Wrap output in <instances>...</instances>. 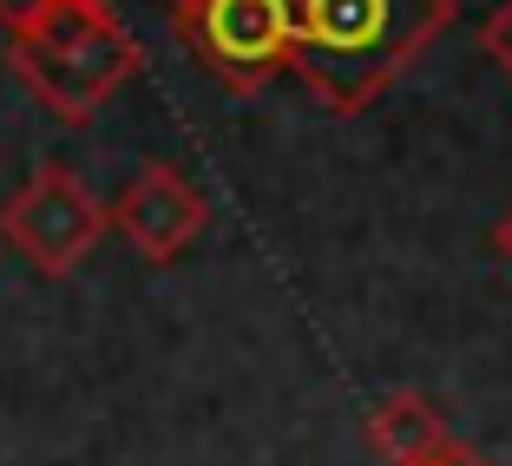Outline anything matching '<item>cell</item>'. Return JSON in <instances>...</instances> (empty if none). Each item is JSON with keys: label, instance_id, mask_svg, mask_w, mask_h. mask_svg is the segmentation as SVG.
Returning a JSON list of instances; mask_svg holds the SVG:
<instances>
[{"label": "cell", "instance_id": "1", "mask_svg": "<svg viewBox=\"0 0 512 466\" xmlns=\"http://www.w3.org/2000/svg\"><path fill=\"white\" fill-rule=\"evenodd\" d=\"M296 53L289 73L335 119H355L453 27V0H289Z\"/></svg>", "mask_w": 512, "mask_h": 466}, {"label": "cell", "instance_id": "2", "mask_svg": "<svg viewBox=\"0 0 512 466\" xmlns=\"http://www.w3.org/2000/svg\"><path fill=\"white\" fill-rule=\"evenodd\" d=\"M138 60L145 53L132 33L86 0H60L40 33L7 40V66L27 79V92L60 125H92V112L138 73Z\"/></svg>", "mask_w": 512, "mask_h": 466}, {"label": "cell", "instance_id": "3", "mask_svg": "<svg viewBox=\"0 0 512 466\" xmlns=\"http://www.w3.org/2000/svg\"><path fill=\"white\" fill-rule=\"evenodd\" d=\"M112 211L92 197V184L73 165H40L0 204V243L27 256L40 276H66L92 256V243L106 237Z\"/></svg>", "mask_w": 512, "mask_h": 466}, {"label": "cell", "instance_id": "4", "mask_svg": "<svg viewBox=\"0 0 512 466\" xmlns=\"http://www.w3.org/2000/svg\"><path fill=\"white\" fill-rule=\"evenodd\" d=\"M191 33L197 60L211 66L230 92H256L263 79H276L296 53V14L289 0H204L191 20H178Z\"/></svg>", "mask_w": 512, "mask_h": 466}, {"label": "cell", "instance_id": "5", "mask_svg": "<svg viewBox=\"0 0 512 466\" xmlns=\"http://www.w3.org/2000/svg\"><path fill=\"white\" fill-rule=\"evenodd\" d=\"M112 224H119V237L132 243L145 263H171V256H184L204 237L211 204H204V191H197L178 165H145L125 184V197L112 204Z\"/></svg>", "mask_w": 512, "mask_h": 466}, {"label": "cell", "instance_id": "6", "mask_svg": "<svg viewBox=\"0 0 512 466\" xmlns=\"http://www.w3.org/2000/svg\"><path fill=\"white\" fill-rule=\"evenodd\" d=\"M447 440L453 434H447V421H440V407L427 401V394H414V388L388 394V401L368 414V447H375L388 466H414L434 447H447Z\"/></svg>", "mask_w": 512, "mask_h": 466}, {"label": "cell", "instance_id": "7", "mask_svg": "<svg viewBox=\"0 0 512 466\" xmlns=\"http://www.w3.org/2000/svg\"><path fill=\"white\" fill-rule=\"evenodd\" d=\"M480 46H486V60H493L499 73L512 79V0H499L493 14H486V27H480Z\"/></svg>", "mask_w": 512, "mask_h": 466}, {"label": "cell", "instance_id": "8", "mask_svg": "<svg viewBox=\"0 0 512 466\" xmlns=\"http://www.w3.org/2000/svg\"><path fill=\"white\" fill-rule=\"evenodd\" d=\"M53 7L60 0H0V27H7V40H27L53 20Z\"/></svg>", "mask_w": 512, "mask_h": 466}, {"label": "cell", "instance_id": "9", "mask_svg": "<svg viewBox=\"0 0 512 466\" xmlns=\"http://www.w3.org/2000/svg\"><path fill=\"white\" fill-rule=\"evenodd\" d=\"M414 466H493L486 453H473L467 440H447V447H434L427 460H414Z\"/></svg>", "mask_w": 512, "mask_h": 466}, {"label": "cell", "instance_id": "10", "mask_svg": "<svg viewBox=\"0 0 512 466\" xmlns=\"http://www.w3.org/2000/svg\"><path fill=\"white\" fill-rule=\"evenodd\" d=\"M493 250H499V263H512V211L493 224Z\"/></svg>", "mask_w": 512, "mask_h": 466}, {"label": "cell", "instance_id": "11", "mask_svg": "<svg viewBox=\"0 0 512 466\" xmlns=\"http://www.w3.org/2000/svg\"><path fill=\"white\" fill-rule=\"evenodd\" d=\"M197 7H204V0H171V14H178V20H191Z\"/></svg>", "mask_w": 512, "mask_h": 466}, {"label": "cell", "instance_id": "12", "mask_svg": "<svg viewBox=\"0 0 512 466\" xmlns=\"http://www.w3.org/2000/svg\"><path fill=\"white\" fill-rule=\"evenodd\" d=\"M86 7H99V14H112V0H86Z\"/></svg>", "mask_w": 512, "mask_h": 466}]
</instances>
